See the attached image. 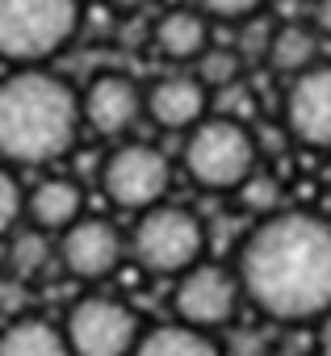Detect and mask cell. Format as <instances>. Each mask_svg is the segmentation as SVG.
Instances as JSON below:
<instances>
[{
  "mask_svg": "<svg viewBox=\"0 0 331 356\" xmlns=\"http://www.w3.org/2000/svg\"><path fill=\"white\" fill-rule=\"evenodd\" d=\"M235 281L273 323H318L331 310V222L306 210L264 214L235 256Z\"/></svg>",
  "mask_w": 331,
  "mask_h": 356,
  "instance_id": "1",
  "label": "cell"
},
{
  "mask_svg": "<svg viewBox=\"0 0 331 356\" xmlns=\"http://www.w3.org/2000/svg\"><path fill=\"white\" fill-rule=\"evenodd\" d=\"M80 126V92L63 76L47 67H17L0 76V163L5 168H38L63 159Z\"/></svg>",
  "mask_w": 331,
  "mask_h": 356,
  "instance_id": "2",
  "label": "cell"
},
{
  "mask_svg": "<svg viewBox=\"0 0 331 356\" xmlns=\"http://www.w3.org/2000/svg\"><path fill=\"white\" fill-rule=\"evenodd\" d=\"M181 163L189 181L206 193H235L248 176L260 168L256 130L227 113H206L193 130H185Z\"/></svg>",
  "mask_w": 331,
  "mask_h": 356,
  "instance_id": "3",
  "label": "cell"
},
{
  "mask_svg": "<svg viewBox=\"0 0 331 356\" xmlns=\"http://www.w3.org/2000/svg\"><path fill=\"white\" fill-rule=\"evenodd\" d=\"M80 0H0V59L38 67L80 34Z\"/></svg>",
  "mask_w": 331,
  "mask_h": 356,
  "instance_id": "4",
  "label": "cell"
},
{
  "mask_svg": "<svg viewBox=\"0 0 331 356\" xmlns=\"http://www.w3.org/2000/svg\"><path fill=\"white\" fill-rule=\"evenodd\" d=\"M206 252V222L189 206L159 202L143 210L126 235V256L155 277H181Z\"/></svg>",
  "mask_w": 331,
  "mask_h": 356,
  "instance_id": "5",
  "label": "cell"
},
{
  "mask_svg": "<svg viewBox=\"0 0 331 356\" xmlns=\"http://www.w3.org/2000/svg\"><path fill=\"white\" fill-rule=\"evenodd\" d=\"M101 189L118 210H151L172 189V163L151 143H118L101 163Z\"/></svg>",
  "mask_w": 331,
  "mask_h": 356,
  "instance_id": "6",
  "label": "cell"
},
{
  "mask_svg": "<svg viewBox=\"0 0 331 356\" xmlns=\"http://www.w3.org/2000/svg\"><path fill=\"white\" fill-rule=\"evenodd\" d=\"M138 335V314L109 293H84L63 318V339L72 356H130Z\"/></svg>",
  "mask_w": 331,
  "mask_h": 356,
  "instance_id": "7",
  "label": "cell"
},
{
  "mask_svg": "<svg viewBox=\"0 0 331 356\" xmlns=\"http://www.w3.org/2000/svg\"><path fill=\"white\" fill-rule=\"evenodd\" d=\"M243 293H239V281H235V268L227 264H214V260H197L193 268H185L177 277V289H172V310H177V323L185 327H197V331H218L235 318Z\"/></svg>",
  "mask_w": 331,
  "mask_h": 356,
  "instance_id": "8",
  "label": "cell"
},
{
  "mask_svg": "<svg viewBox=\"0 0 331 356\" xmlns=\"http://www.w3.org/2000/svg\"><path fill=\"white\" fill-rule=\"evenodd\" d=\"M281 126L289 143L310 151H331V63H314L285 80Z\"/></svg>",
  "mask_w": 331,
  "mask_h": 356,
  "instance_id": "9",
  "label": "cell"
},
{
  "mask_svg": "<svg viewBox=\"0 0 331 356\" xmlns=\"http://www.w3.org/2000/svg\"><path fill=\"white\" fill-rule=\"evenodd\" d=\"M55 260L76 281H105L126 260V235L109 218L80 214L67 231L55 235Z\"/></svg>",
  "mask_w": 331,
  "mask_h": 356,
  "instance_id": "10",
  "label": "cell"
},
{
  "mask_svg": "<svg viewBox=\"0 0 331 356\" xmlns=\"http://www.w3.org/2000/svg\"><path fill=\"white\" fill-rule=\"evenodd\" d=\"M80 122L101 138H122L143 122V84L122 72H101L80 88Z\"/></svg>",
  "mask_w": 331,
  "mask_h": 356,
  "instance_id": "11",
  "label": "cell"
},
{
  "mask_svg": "<svg viewBox=\"0 0 331 356\" xmlns=\"http://www.w3.org/2000/svg\"><path fill=\"white\" fill-rule=\"evenodd\" d=\"M210 88L193 76V72H172L159 76L155 84L143 88V118H151L163 130H193L206 113H210Z\"/></svg>",
  "mask_w": 331,
  "mask_h": 356,
  "instance_id": "12",
  "label": "cell"
},
{
  "mask_svg": "<svg viewBox=\"0 0 331 356\" xmlns=\"http://www.w3.org/2000/svg\"><path fill=\"white\" fill-rule=\"evenodd\" d=\"M80 214H84V193L72 176H42L22 202V222L42 235L67 231Z\"/></svg>",
  "mask_w": 331,
  "mask_h": 356,
  "instance_id": "13",
  "label": "cell"
},
{
  "mask_svg": "<svg viewBox=\"0 0 331 356\" xmlns=\"http://www.w3.org/2000/svg\"><path fill=\"white\" fill-rule=\"evenodd\" d=\"M151 47H155L159 59L193 63L210 47V22L197 9H168L151 26Z\"/></svg>",
  "mask_w": 331,
  "mask_h": 356,
  "instance_id": "14",
  "label": "cell"
},
{
  "mask_svg": "<svg viewBox=\"0 0 331 356\" xmlns=\"http://www.w3.org/2000/svg\"><path fill=\"white\" fill-rule=\"evenodd\" d=\"M318 51H323V38L314 34L310 22H277L264 59H268V67H273L277 76L289 80V76L314 67V63H318Z\"/></svg>",
  "mask_w": 331,
  "mask_h": 356,
  "instance_id": "15",
  "label": "cell"
},
{
  "mask_svg": "<svg viewBox=\"0 0 331 356\" xmlns=\"http://www.w3.org/2000/svg\"><path fill=\"white\" fill-rule=\"evenodd\" d=\"M130 356H227V348L210 331H197L185 323H163V327L143 331Z\"/></svg>",
  "mask_w": 331,
  "mask_h": 356,
  "instance_id": "16",
  "label": "cell"
},
{
  "mask_svg": "<svg viewBox=\"0 0 331 356\" xmlns=\"http://www.w3.org/2000/svg\"><path fill=\"white\" fill-rule=\"evenodd\" d=\"M0 356H72V348L63 339V327L22 314L0 327Z\"/></svg>",
  "mask_w": 331,
  "mask_h": 356,
  "instance_id": "17",
  "label": "cell"
},
{
  "mask_svg": "<svg viewBox=\"0 0 331 356\" xmlns=\"http://www.w3.org/2000/svg\"><path fill=\"white\" fill-rule=\"evenodd\" d=\"M51 260H55V239H51V235H42V231H34V227H17V231L9 235V273H13L17 281L42 277V273L51 268Z\"/></svg>",
  "mask_w": 331,
  "mask_h": 356,
  "instance_id": "18",
  "label": "cell"
},
{
  "mask_svg": "<svg viewBox=\"0 0 331 356\" xmlns=\"http://www.w3.org/2000/svg\"><path fill=\"white\" fill-rule=\"evenodd\" d=\"M193 63H197V67H193V76L210 88V97L248 80V59H243L235 47H218V42H210Z\"/></svg>",
  "mask_w": 331,
  "mask_h": 356,
  "instance_id": "19",
  "label": "cell"
},
{
  "mask_svg": "<svg viewBox=\"0 0 331 356\" xmlns=\"http://www.w3.org/2000/svg\"><path fill=\"white\" fill-rule=\"evenodd\" d=\"M235 197H239V206H243L248 214H256V218L277 214V210H281V181H277L268 168H256L248 181L235 189Z\"/></svg>",
  "mask_w": 331,
  "mask_h": 356,
  "instance_id": "20",
  "label": "cell"
},
{
  "mask_svg": "<svg viewBox=\"0 0 331 356\" xmlns=\"http://www.w3.org/2000/svg\"><path fill=\"white\" fill-rule=\"evenodd\" d=\"M22 202H26L22 181L13 176V168L0 163V239H9L22 227Z\"/></svg>",
  "mask_w": 331,
  "mask_h": 356,
  "instance_id": "21",
  "label": "cell"
},
{
  "mask_svg": "<svg viewBox=\"0 0 331 356\" xmlns=\"http://www.w3.org/2000/svg\"><path fill=\"white\" fill-rule=\"evenodd\" d=\"M193 9L206 17V22H248V17H260L264 13V0H193Z\"/></svg>",
  "mask_w": 331,
  "mask_h": 356,
  "instance_id": "22",
  "label": "cell"
},
{
  "mask_svg": "<svg viewBox=\"0 0 331 356\" xmlns=\"http://www.w3.org/2000/svg\"><path fill=\"white\" fill-rule=\"evenodd\" d=\"M310 26L318 38H331V0H310Z\"/></svg>",
  "mask_w": 331,
  "mask_h": 356,
  "instance_id": "23",
  "label": "cell"
},
{
  "mask_svg": "<svg viewBox=\"0 0 331 356\" xmlns=\"http://www.w3.org/2000/svg\"><path fill=\"white\" fill-rule=\"evenodd\" d=\"M314 348H318V356H331V310L318 318V335H314Z\"/></svg>",
  "mask_w": 331,
  "mask_h": 356,
  "instance_id": "24",
  "label": "cell"
},
{
  "mask_svg": "<svg viewBox=\"0 0 331 356\" xmlns=\"http://www.w3.org/2000/svg\"><path fill=\"white\" fill-rule=\"evenodd\" d=\"M105 5H113V9H126V13H134V9H143L147 0H105Z\"/></svg>",
  "mask_w": 331,
  "mask_h": 356,
  "instance_id": "25",
  "label": "cell"
}]
</instances>
